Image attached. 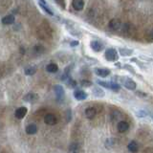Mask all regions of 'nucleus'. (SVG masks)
<instances>
[{
	"label": "nucleus",
	"instance_id": "f257e3e1",
	"mask_svg": "<svg viewBox=\"0 0 153 153\" xmlns=\"http://www.w3.org/2000/svg\"><path fill=\"white\" fill-rule=\"evenodd\" d=\"M97 83L99 85L103 86V87H105V88H108V89H111L113 90V91H119L120 89H121V86L120 84L116 82H103V80H98Z\"/></svg>",
	"mask_w": 153,
	"mask_h": 153
},
{
	"label": "nucleus",
	"instance_id": "f03ea898",
	"mask_svg": "<svg viewBox=\"0 0 153 153\" xmlns=\"http://www.w3.org/2000/svg\"><path fill=\"white\" fill-rule=\"evenodd\" d=\"M104 56H105V58L108 61H118V58H119L117 51L115 49H113V48H109V49H107L105 51Z\"/></svg>",
	"mask_w": 153,
	"mask_h": 153
},
{
	"label": "nucleus",
	"instance_id": "7ed1b4c3",
	"mask_svg": "<svg viewBox=\"0 0 153 153\" xmlns=\"http://www.w3.org/2000/svg\"><path fill=\"white\" fill-rule=\"evenodd\" d=\"M108 26L112 31H119V30L122 29V23L119 18H113L109 21Z\"/></svg>",
	"mask_w": 153,
	"mask_h": 153
},
{
	"label": "nucleus",
	"instance_id": "20e7f679",
	"mask_svg": "<svg viewBox=\"0 0 153 153\" xmlns=\"http://www.w3.org/2000/svg\"><path fill=\"white\" fill-rule=\"evenodd\" d=\"M122 84L124 85L125 88H127L128 90H135L136 89V82L134 80H132L129 78H122Z\"/></svg>",
	"mask_w": 153,
	"mask_h": 153
},
{
	"label": "nucleus",
	"instance_id": "39448f33",
	"mask_svg": "<svg viewBox=\"0 0 153 153\" xmlns=\"http://www.w3.org/2000/svg\"><path fill=\"white\" fill-rule=\"evenodd\" d=\"M54 90H55V93H56L58 101H61L62 99L64 98V95H65V91H64L63 87L59 84H56V85H55V87H54Z\"/></svg>",
	"mask_w": 153,
	"mask_h": 153
},
{
	"label": "nucleus",
	"instance_id": "423d86ee",
	"mask_svg": "<svg viewBox=\"0 0 153 153\" xmlns=\"http://www.w3.org/2000/svg\"><path fill=\"white\" fill-rule=\"evenodd\" d=\"M56 122H58V119L54 114H47L44 117V122L48 125H55Z\"/></svg>",
	"mask_w": 153,
	"mask_h": 153
},
{
	"label": "nucleus",
	"instance_id": "0eeeda50",
	"mask_svg": "<svg viewBox=\"0 0 153 153\" xmlns=\"http://www.w3.org/2000/svg\"><path fill=\"white\" fill-rule=\"evenodd\" d=\"M94 71L97 76L101 78H106L110 75V70L107 68H96Z\"/></svg>",
	"mask_w": 153,
	"mask_h": 153
},
{
	"label": "nucleus",
	"instance_id": "6e6552de",
	"mask_svg": "<svg viewBox=\"0 0 153 153\" xmlns=\"http://www.w3.org/2000/svg\"><path fill=\"white\" fill-rule=\"evenodd\" d=\"M23 100L27 103H35L38 100V96L35 93H28L26 96L23 97Z\"/></svg>",
	"mask_w": 153,
	"mask_h": 153
},
{
	"label": "nucleus",
	"instance_id": "1a4fd4ad",
	"mask_svg": "<svg viewBox=\"0 0 153 153\" xmlns=\"http://www.w3.org/2000/svg\"><path fill=\"white\" fill-rule=\"evenodd\" d=\"M38 4H39L40 8H42L43 10H44L45 12H46V13H47L48 14H50V16H54L53 11L51 10L50 6L47 4V2L45 1V0H38Z\"/></svg>",
	"mask_w": 153,
	"mask_h": 153
},
{
	"label": "nucleus",
	"instance_id": "9d476101",
	"mask_svg": "<svg viewBox=\"0 0 153 153\" xmlns=\"http://www.w3.org/2000/svg\"><path fill=\"white\" fill-rule=\"evenodd\" d=\"M117 128H118V131L121 132V133H124L129 129V124H128L127 122L124 121H121L117 125Z\"/></svg>",
	"mask_w": 153,
	"mask_h": 153
},
{
	"label": "nucleus",
	"instance_id": "9b49d317",
	"mask_svg": "<svg viewBox=\"0 0 153 153\" xmlns=\"http://www.w3.org/2000/svg\"><path fill=\"white\" fill-rule=\"evenodd\" d=\"M74 97L78 101H83L87 98V94L83 90H76L74 92Z\"/></svg>",
	"mask_w": 153,
	"mask_h": 153
},
{
	"label": "nucleus",
	"instance_id": "f8f14e48",
	"mask_svg": "<svg viewBox=\"0 0 153 153\" xmlns=\"http://www.w3.org/2000/svg\"><path fill=\"white\" fill-rule=\"evenodd\" d=\"M90 45H91L92 50H94L95 52H101V51L103 49V43H101L100 41H98V40H93V41H91Z\"/></svg>",
	"mask_w": 153,
	"mask_h": 153
},
{
	"label": "nucleus",
	"instance_id": "ddd939ff",
	"mask_svg": "<svg viewBox=\"0 0 153 153\" xmlns=\"http://www.w3.org/2000/svg\"><path fill=\"white\" fill-rule=\"evenodd\" d=\"M1 21L4 25H12V24H14V21H16V17L13 14H9V16H6L3 17Z\"/></svg>",
	"mask_w": 153,
	"mask_h": 153
},
{
	"label": "nucleus",
	"instance_id": "4468645a",
	"mask_svg": "<svg viewBox=\"0 0 153 153\" xmlns=\"http://www.w3.org/2000/svg\"><path fill=\"white\" fill-rule=\"evenodd\" d=\"M26 114H27V108L26 107H19V108H17L16 110V113H14V115H16V117L17 119H19V120H21L23 119L24 117L26 116Z\"/></svg>",
	"mask_w": 153,
	"mask_h": 153
},
{
	"label": "nucleus",
	"instance_id": "2eb2a0df",
	"mask_svg": "<svg viewBox=\"0 0 153 153\" xmlns=\"http://www.w3.org/2000/svg\"><path fill=\"white\" fill-rule=\"evenodd\" d=\"M72 6L76 11H82L84 8V2L83 0H73Z\"/></svg>",
	"mask_w": 153,
	"mask_h": 153
},
{
	"label": "nucleus",
	"instance_id": "dca6fc26",
	"mask_svg": "<svg viewBox=\"0 0 153 153\" xmlns=\"http://www.w3.org/2000/svg\"><path fill=\"white\" fill-rule=\"evenodd\" d=\"M127 148L131 153H137L139 151V145H138L137 142H135V141H131V142L128 143Z\"/></svg>",
	"mask_w": 153,
	"mask_h": 153
},
{
	"label": "nucleus",
	"instance_id": "f3484780",
	"mask_svg": "<svg viewBox=\"0 0 153 153\" xmlns=\"http://www.w3.org/2000/svg\"><path fill=\"white\" fill-rule=\"evenodd\" d=\"M96 114H97V111H96L95 107H88V108H86L85 110V116H86V118L89 120L94 118L96 116Z\"/></svg>",
	"mask_w": 153,
	"mask_h": 153
},
{
	"label": "nucleus",
	"instance_id": "a211bd4d",
	"mask_svg": "<svg viewBox=\"0 0 153 153\" xmlns=\"http://www.w3.org/2000/svg\"><path fill=\"white\" fill-rule=\"evenodd\" d=\"M37 132V126L34 124H29L28 126L26 127V133L29 135H34Z\"/></svg>",
	"mask_w": 153,
	"mask_h": 153
},
{
	"label": "nucleus",
	"instance_id": "6ab92c4d",
	"mask_svg": "<svg viewBox=\"0 0 153 153\" xmlns=\"http://www.w3.org/2000/svg\"><path fill=\"white\" fill-rule=\"evenodd\" d=\"M46 71L49 73H56L58 71V66L56 63H49L46 66Z\"/></svg>",
	"mask_w": 153,
	"mask_h": 153
},
{
	"label": "nucleus",
	"instance_id": "aec40b11",
	"mask_svg": "<svg viewBox=\"0 0 153 153\" xmlns=\"http://www.w3.org/2000/svg\"><path fill=\"white\" fill-rule=\"evenodd\" d=\"M24 71H25V74L27 76H33V75L37 73V67L35 66H29V67H26Z\"/></svg>",
	"mask_w": 153,
	"mask_h": 153
},
{
	"label": "nucleus",
	"instance_id": "412c9836",
	"mask_svg": "<svg viewBox=\"0 0 153 153\" xmlns=\"http://www.w3.org/2000/svg\"><path fill=\"white\" fill-rule=\"evenodd\" d=\"M69 153H80V146L78 143H72L69 148Z\"/></svg>",
	"mask_w": 153,
	"mask_h": 153
},
{
	"label": "nucleus",
	"instance_id": "4be33fe9",
	"mask_svg": "<svg viewBox=\"0 0 153 153\" xmlns=\"http://www.w3.org/2000/svg\"><path fill=\"white\" fill-rule=\"evenodd\" d=\"M132 53H133V51L130 49H127V48H124H124H121V49H120V54L124 56H130V55H132Z\"/></svg>",
	"mask_w": 153,
	"mask_h": 153
},
{
	"label": "nucleus",
	"instance_id": "5701e85b",
	"mask_svg": "<svg viewBox=\"0 0 153 153\" xmlns=\"http://www.w3.org/2000/svg\"><path fill=\"white\" fill-rule=\"evenodd\" d=\"M93 93H94L95 96H97V97H103V96H104V92L101 89L99 88V87L95 88L94 90H93Z\"/></svg>",
	"mask_w": 153,
	"mask_h": 153
},
{
	"label": "nucleus",
	"instance_id": "b1692460",
	"mask_svg": "<svg viewBox=\"0 0 153 153\" xmlns=\"http://www.w3.org/2000/svg\"><path fill=\"white\" fill-rule=\"evenodd\" d=\"M66 83H67V85L71 88H74L77 86V82L76 80H74L73 79H71V78L67 80V82H66Z\"/></svg>",
	"mask_w": 153,
	"mask_h": 153
},
{
	"label": "nucleus",
	"instance_id": "393cba45",
	"mask_svg": "<svg viewBox=\"0 0 153 153\" xmlns=\"http://www.w3.org/2000/svg\"><path fill=\"white\" fill-rule=\"evenodd\" d=\"M92 84L93 83L87 80H82V82H80V85L83 86V87H90V86H92Z\"/></svg>",
	"mask_w": 153,
	"mask_h": 153
},
{
	"label": "nucleus",
	"instance_id": "a878e982",
	"mask_svg": "<svg viewBox=\"0 0 153 153\" xmlns=\"http://www.w3.org/2000/svg\"><path fill=\"white\" fill-rule=\"evenodd\" d=\"M55 1L58 3V4L61 6V7L65 8V2H64V0H55Z\"/></svg>",
	"mask_w": 153,
	"mask_h": 153
},
{
	"label": "nucleus",
	"instance_id": "bb28decb",
	"mask_svg": "<svg viewBox=\"0 0 153 153\" xmlns=\"http://www.w3.org/2000/svg\"><path fill=\"white\" fill-rule=\"evenodd\" d=\"M80 44V42L78 40H74V41H71V43H70V45H71V47H76V46H78V45Z\"/></svg>",
	"mask_w": 153,
	"mask_h": 153
},
{
	"label": "nucleus",
	"instance_id": "cd10ccee",
	"mask_svg": "<svg viewBox=\"0 0 153 153\" xmlns=\"http://www.w3.org/2000/svg\"><path fill=\"white\" fill-rule=\"evenodd\" d=\"M124 68H126V69H128L129 70V72H131V73H133V74H135V71H134V69L132 68V67H130L129 65H125L124 66Z\"/></svg>",
	"mask_w": 153,
	"mask_h": 153
},
{
	"label": "nucleus",
	"instance_id": "c85d7f7f",
	"mask_svg": "<svg viewBox=\"0 0 153 153\" xmlns=\"http://www.w3.org/2000/svg\"><path fill=\"white\" fill-rule=\"evenodd\" d=\"M72 114H71V111L70 110H67V122H70V120L72 118Z\"/></svg>",
	"mask_w": 153,
	"mask_h": 153
},
{
	"label": "nucleus",
	"instance_id": "c756f323",
	"mask_svg": "<svg viewBox=\"0 0 153 153\" xmlns=\"http://www.w3.org/2000/svg\"><path fill=\"white\" fill-rule=\"evenodd\" d=\"M149 40L153 41V30L150 32V34H149Z\"/></svg>",
	"mask_w": 153,
	"mask_h": 153
}]
</instances>
